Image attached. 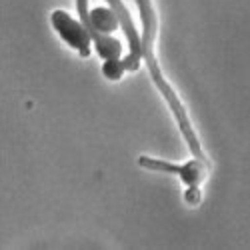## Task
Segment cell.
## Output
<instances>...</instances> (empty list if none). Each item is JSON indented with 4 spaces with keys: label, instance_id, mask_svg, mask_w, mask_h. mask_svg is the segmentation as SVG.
<instances>
[{
    "label": "cell",
    "instance_id": "6da1fadb",
    "mask_svg": "<svg viewBox=\"0 0 250 250\" xmlns=\"http://www.w3.org/2000/svg\"><path fill=\"white\" fill-rule=\"evenodd\" d=\"M50 22L56 30V34L64 40V42L76 50L82 58L90 56V42H92V36L88 32V28L80 22V20L72 18L68 12L64 10H54L50 14Z\"/></svg>",
    "mask_w": 250,
    "mask_h": 250
},
{
    "label": "cell",
    "instance_id": "7a4b0ae2",
    "mask_svg": "<svg viewBox=\"0 0 250 250\" xmlns=\"http://www.w3.org/2000/svg\"><path fill=\"white\" fill-rule=\"evenodd\" d=\"M138 164L146 170H154V172H168V174H176L186 186H200V182L208 176V166L206 160H188L186 164H172L166 160H158V158H150V156H140Z\"/></svg>",
    "mask_w": 250,
    "mask_h": 250
},
{
    "label": "cell",
    "instance_id": "3957f363",
    "mask_svg": "<svg viewBox=\"0 0 250 250\" xmlns=\"http://www.w3.org/2000/svg\"><path fill=\"white\" fill-rule=\"evenodd\" d=\"M106 2H108L110 8L114 10V14H116V18H118V22H120L124 34H126V38H128L130 52L142 58V40H140V34H138V30H136L134 22H132L130 12L126 10V6H124L122 0H106Z\"/></svg>",
    "mask_w": 250,
    "mask_h": 250
},
{
    "label": "cell",
    "instance_id": "277c9868",
    "mask_svg": "<svg viewBox=\"0 0 250 250\" xmlns=\"http://www.w3.org/2000/svg\"><path fill=\"white\" fill-rule=\"evenodd\" d=\"M88 22H90L88 32H90V36H92V42L98 38V34H110V32H114V30L120 26L114 10H112V8H106V6H96V8H92V10L88 12Z\"/></svg>",
    "mask_w": 250,
    "mask_h": 250
},
{
    "label": "cell",
    "instance_id": "5b68a950",
    "mask_svg": "<svg viewBox=\"0 0 250 250\" xmlns=\"http://www.w3.org/2000/svg\"><path fill=\"white\" fill-rule=\"evenodd\" d=\"M94 44H96V52H98L104 60L122 58V44L118 42L116 38L108 36V34H98V38L94 40Z\"/></svg>",
    "mask_w": 250,
    "mask_h": 250
},
{
    "label": "cell",
    "instance_id": "8992f818",
    "mask_svg": "<svg viewBox=\"0 0 250 250\" xmlns=\"http://www.w3.org/2000/svg\"><path fill=\"white\" fill-rule=\"evenodd\" d=\"M124 72H126V68H124V64H122V58L104 60V64H102V74H104V78L116 82V80H120V78L124 76Z\"/></svg>",
    "mask_w": 250,
    "mask_h": 250
},
{
    "label": "cell",
    "instance_id": "52a82bcc",
    "mask_svg": "<svg viewBox=\"0 0 250 250\" xmlns=\"http://www.w3.org/2000/svg\"><path fill=\"white\" fill-rule=\"evenodd\" d=\"M184 200L188 206H198L202 200V192H200V186H188L184 192Z\"/></svg>",
    "mask_w": 250,
    "mask_h": 250
},
{
    "label": "cell",
    "instance_id": "ba28073f",
    "mask_svg": "<svg viewBox=\"0 0 250 250\" xmlns=\"http://www.w3.org/2000/svg\"><path fill=\"white\" fill-rule=\"evenodd\" d=\"M140 62H142V58H140V56H136V54H132V52H128L126 56L122 58V64H124V68H126L128 72L138 70V68H140Z\"/></svg>",
    "mask_w": 250,
    "mask_h": 250
}]
</instances>
